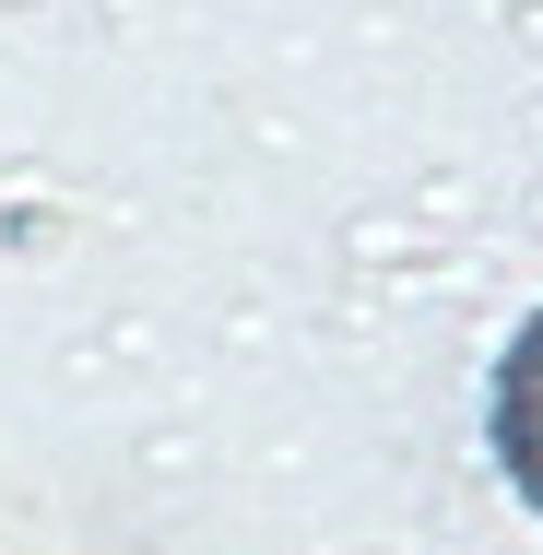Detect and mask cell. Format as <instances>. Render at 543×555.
<instances>
[{
    "label": "cell",
    "mask_w": 543,
    "mask_h": 555,
    "mask_svg": "<svg viewBox=\"0 0 543 555\" xmlns=\"http://www.w3.org/2000/svg\"><path fill=\"white\" fill-rule=\"evenodd\" d=\"M484 449H496V473H508V496L543 520V308L508 332L496 354V378H484Z\"/></svg>",
    "instance_id": "obj_1"
}]
</instances>
